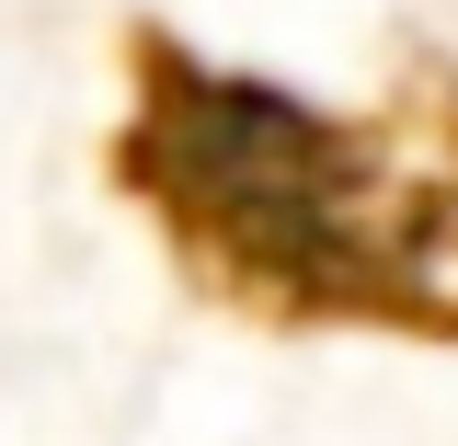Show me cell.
I'll return each instance as SVG.
<instances>
[{
    "label": "cell",
    "instance_id": "6da1fadb",
    "mask_svg": "<svg viewBox=\"0 0 458 446\" xmlns=\"http://www.w3.org/2000/svg\"><path fill=\"white\" fill-rule=\"evenodd\" d=\"M104 183L183 298L241 332L458 355V46L436 35H412L367 104H321L126 12Z\"/></svg>",
    "mask_w": 458,
    "mask_h": 446
}]
</instances>
